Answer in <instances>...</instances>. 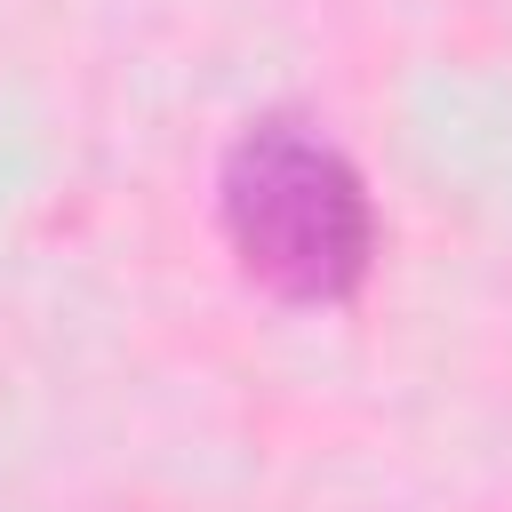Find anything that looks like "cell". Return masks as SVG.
<instances>
[{
	"label": "cell",
	"instance_id": "cell-1",
	"mask_svg": "<svg viewBox=\"0 0 512 512\" xmlns=\"http://www.w3.org/2000/svg\"><path fill=\"white\" fill-rule=\"evenodd\" d=\"M216 224L232 264L304 312L352 304L376 272L384 224L360 160L296 112H256L216 160Z\"/></svg>",
	"mask_w": 512,
	"mask_h": 512
}]
</instances>
